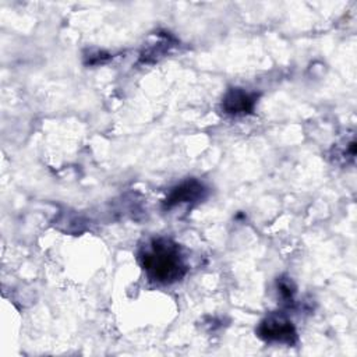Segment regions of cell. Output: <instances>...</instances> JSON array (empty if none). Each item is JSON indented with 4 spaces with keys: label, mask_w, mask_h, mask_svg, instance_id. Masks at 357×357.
Masks as SVG:
<instances>
[{
    "label": "cell",
    "mask_w": 357,
    "mask_h": 357,
    "mask_svg": "<svg viewBox=\"0 0 357 357\" xmlns=\"http://www.w3.org/2000/svg\"><path fill=\"white\" fill-rule=\"evenodd\" d=\"M139 262L146 276L162 284L174 283L187 272L180 247L167 238H153L141 251Z\"/></svg>",
    "instance_id": "1"
},
{
    "label": "cell",
    "mask_w": 357,
    "mask_h": 357,
    "mask_svg": "<svg viewBox=\"0 0 357 357\" xmlns=\"http://www.w3.org/2000/svg\"><path fill=\"white\" fill-rule=\"evenodd\" d=\"M204 195H205V187L199 181H197L194 178L187 180V181H183L181 184L176 185L170 191V194L165 199V206L173 208L178 204L194 202V201L204 198Z\"/></svg>",
    "instance_id": "4"
},
{
    "label": "cell",
    "mask_w": 357,
    "mask_h": 357,
    "mask_svg": "<svg viewBox=\"0 0 357 357\" xmlns=\"http://www.w3.org/2000/svg\"><path fill=\"white\" fill-rule=\"evenodd\" d=\"M257 95L244 91L243 88H231L226 92L222 100V109L231 116H244L254 110Z\"/></svg>",
    "instance_id": "3"
},
{
    "label": "cell",
    "mask_w": 357,
    "mask_h": 357,
    "mask_svg": "<svg viewBox=\"0 0 357 357\" xmlns=\"http://www.w3.org/2000/svg\"><path fill=\"white\" fill-rule=\"evenodd\" d=\"M257 333L266 342H279L286 344H294L297 342V332L291 321L276 312L269 314L261 321Z\"/></svg>",
    "instance_id": "2"
},
{
    "label": "cell",
    "mask_w": 357,
    "mask_h": 357,
    "mask_svg": "<svg viewBox=\"0 0 357 357\" xmlns=\"http://www.w3.org/2000/svg\"><path fill=\"white\" fill-rule=\"evenodd\" d=\"M278 289H279V291H280V294H282V297L283 298H286V300H291L293 298V296H294V286H293V283H291V280H289V279H280L279 282H278Z\"/></svg>",
    "instance_id": "5"
}]
</instances>
